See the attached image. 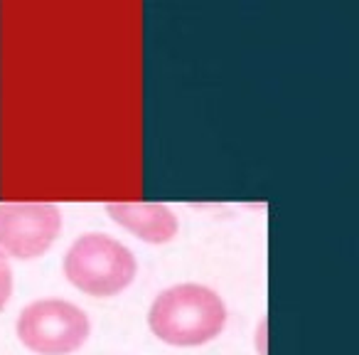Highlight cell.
Masks as SVG:
<instances>
[{"label":"cell","instance_id":"obj_1","mask_svg":"<svg viewBox=\"0 0 359 355\" xmlns=\"http://www.w3.org/2000/svg\"><path fill=\"white\" fill-rule=\"evenodd\" d=\"M226 323V306L202 284H177L163 291L148 311V325L170 345H202Z\"/></svg>","mask_w":359,"mask_h":355},{"label":"cell","instance_id":"obj_2","mask_svg":"<svg viewBox=\"0 0 359 355\" xmlns=\"http://www.w3.org/2000/svg\"><path fill=\"white\" fill-rule=\"evenodd\" d=\"M135 257L128 247L99 232L84 235L65 257V274L91 296H114L135 279Z\"/></svg>","mask_w":359,"mask_h":355},{"label":"cell","instance_id":"obj_3","mask_svg":"<svg viewBox=\"0 0 359 355\" xmlns=\"http://www.w3.org/2000/svg\"><path fill=\"white\" fill-rule=\"evenodd\" d=\"M91 323L79 306L62 299H42L30 304L18 318V338L40 355L74 353L89 338Z\"/></svg>","mask_w":359,"mask_h":355},{"label":"cell","instance_id":"obj_4","mask_svg":"<svg viewBox=\"0 0 359 355\" xmlns=\"http://www.w3.org/2000/svg\"><path fill=\"white\" fill-rule=\"evenodd\" d=\"M62 215L50 202H3L0 205V254L35 259L55 245Z\"/></svg>","mask_w":359,"mask_h":355},{"label":"cell","instance_id":"obj_5","mask_svg":"<svg viewBox=\"0 0 359 355\" xmlns=\"http://www.w3.org/2000/svg\"><path fill=\"white\" fill-rule=\"evenodd\" d=\"M109 215L150 245H165L177 235V217L168 205L158 202H109Z\"/></svg>","mask_w":359,"mask_h":355},{"label":"cell","instance_id":"obj_6","mask_svg":"<svg viewBox=\"0 0 359 355\" xmlns=\"http://www.w3.org/2000/svg\"><path fill=\"white\" fill-rule=\"evenodd\" d=\"M13 294V271H11V264L3 254H0V309L8 304Z\"/></svg>","mask_w":359,"mask_h":355}]
</instances>
